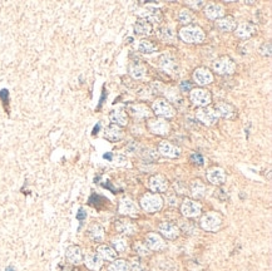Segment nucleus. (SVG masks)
<instances>
[{
  "label": "nucleus",
  "instance_id": "nucleus-1",
  "mask_svg": "<svg viewBox=\"0 0 272 271\" xmlns=\"http://www.w3.org/2000/svg\"><path fill=\"white\" fill-rule=\"evenodd\" d=\"M178 35H180L181 40L185 43H190V44H200L206 38L204 29L199 25H186V27L181 28Z\"/></svg>",
  "mask_w": 272,
  "mask_h": 271
},
{
  "label": "nucleus",
  "instance_id": "nucleus-2",
  "mask_svg": "<svg viewBox=\"0 0 272 271\" xmlns=\"http://www.w3.org/2000/svg\"><path fill=\"white\" fill-rule=\"evenodd\" d=\"M139 206L143 211L148 213H156L163 207V199L159 194L148 192L144 194L139 200Z\"/></svg>",
  "mask_w": 272,
  "mask_h": 271
},
{
  "label": "nucleus",
  "instance_id": "nucleus-3",
  "mask_svg": "<svg viewBox=\"0 0 272 271\" xmlns=\"http://www.w3.org/2000/svg\"><path fill=\"white\" fill-rule=\"evenodd\" d=\"M212 68H213V70L217 74L230 75L236 72V63L233 62V59L230 58V57L223 56L219 57L218 59H216V61L213 62Z\"/></svg>",
  "mask_w": 272,
  "mask_h": 271
},
{
  "label": "nucleus",
  "instance_id": "nucleus-4",
  "mask_svg": "<svg viewBox=\"0 0 272 271\" xmlns=\"http://www.w3.org/2000/svg\"><path fill=\"white\" fill-rule=\"evenodd\" d=\"M190 99L195 106L201 108V107H208V104L212 102V96L206 88L199 87L190 90Z\"/></svg>",
  "mask_w": 272,
  "mask_h": 271
},
{
  "label": "nucleus",
  "instance_id": "nucleus-5",
  "mask_svg": "<svg viewBox=\"0 0 272 271\" xmlns=\"http://www.w3.org/2000/svg\"><path fill=\"white\" fill-rule=\"evenodd\" d=\"M152 111L154 115L163 118H172L176 115V109L166 98H157L152 103Z\"/></svg>",
  "mask_w": 272,
  "mask_h": 271
},
{
  "label": "nucleus",
  "instance_id": "nucleus-6",
  "mask_svg": "<svg viewBox=\"0 0 272 271\" xmlns=\"http://www.w3.org/2000/svg\"><path fill=\"white\" fill-rule=\"evenodd\" d=\"M201 229L208 232H216L221 229L222 217L216 212H208L204 215L200 221Z\"/></svg>",
  "mask_w": 272,
  "mask_h": 271
},
{
  "label": "nucleus",
  "instance_id": "nucleus-7",
  "mask_svg": "<svg viewBox=\"0 0 272 271\" xmlns=\"http://www.w3.org/2000/svg\"><path fill=\"white\" fill-rule=\"evenodd\" d=\"M202 212V206L200 202L193 199H185L181 205V213L186 218L199 217Z\"/></svg>",
  "mask_w": 272,
  "mask_h": 271
},
{
  "label": "nucleus",
  "instance_id": "nucleus-8",
  "mask_svg": "<svg viewBox=\"0 0 272 271\" xmlns=\"http://www.w3.org/2000/svg\"><path fill=\"white\" fill-rule=\"evenodd\" d=\"M196 118L204 126H213L218 121V116L216 115L213 108L211 107H201L196 111Z\"/></svg>",
  "mask_w": 272,
  "mask_h": 271
},
{
  "label": "nucleus",
  "instance_id": "nucleus-9",
  "mask_svg": "<svg viewBox=\"0 0 272 271\" xmlns=\"http://www.w3.org/2000/svg\"><path fill=\"white\" fill-rule=\"evenodd\" d=\"M147 126L148 130L157 136H167L171 131L169 123L166 120H161V118H152V120L148 121Z\"/></svg>",
  "mask_w": 272,
  "mask_h": 271
},
{
  "label": "nucleus",
  "instance_id": "nucleus-10",
  "mask_svg": "<svg viewBox=\"0 0 272 271\" xmlns=\"http://www.w3.org/2000/svg\"><path fill=\"white\" fill-rule=\"evenodd\" d=\"M148 186L153 194H162L168 190L169 182L163 175H153L148 180Z\"/></svg>",
  "mask_w": 272,
  "mask_h": 271
},
{
  "label": "nucleus",
  "instance_id": "nucleus-11",
  "mask_svg": "<svg viewBox=\"0 0 272 271\" xmlns=\"http://www.w3.org/2000/svg\"><path fill=\"white\" fill-rule=\"evenodd\" d=\"M158 232L161 236L168 240H175L180 236V227L171 221H163L158 225Z\"/></svg>",
  "mask_w": 272,
  "mask_h": 271
},
{
  "label": "nucleus",
  "instance_id": "nucleus-12",
  "mask_svg": "<svg viewBox=\"0 0 272 271\" xmlns=\"http://www.w3.org/2000/svg\"><path fill=\"white\" fill-rule=\"evenodd\" d=\"M118 211L121 215L125 216H137L139 212V207L136 205V202L133 201L130 197H123V199L119 201V207Z\"/></svg>",
  "mask_w": 272,
  "mask_h": 271
},
{
  "label": "nucleus",
  "instance_id": "nucleus-13",
  "mask_svg": "<svg viewBox=\"0 0 272 271\" xmlns=\"http://www.w3.org/2000/svg\"><path fill=\"white\" fill-rule=\"evenodd\" d=\"M193 80L199 85H208L213 82V74L206 67H200L193 72Z\"/></svg>",
  "mask_w": 272,
  "mask_h": 271
},
{
  "label": "nucleus",
  "instance_id": "nucleus-14",
  "mask_svg": "<svg viewBox=\"0 0 272 271\" xmlns=\"http://www.w3.org/2000/svg\"><path fill=\"white\" fill-rule=\"evenodd\" d=\"M145 246H147L149 250L161 251L166 249V241H164L163 237L159 234H157V232H149V234L145 236Z\"/></svg>",
  "mask_w": 272,
  "mask_h": 271
},
{
  "label": "nucleus",
  "instance_id": "nucleus-15",
  "mask_svg": "<svg viewBox=\"0 0 272 271\" xmlns=\"http://www.w3.org/2000/svg\"><path fill=\"white\" fill-rule=\"evenodd\" d=\"M259 30L255 23L252 21H245V23H241L237 28H236V37L241 38V39H249L252 35H255Z\"/></svg>",
  "mask_w": 272,
  "mask_h": 271
},
{
  "label": "nucleus",
  "instance_id": "nucleus-16",
  "mask_svg": "<svg viewBox=\"0 0 272 271\" xmlns=\"http://www.w3.org/2000/svg\"><path fill=\"white\" fill-rule=\"evenodd\" d=\"M227 180V176L223 168L221 167H212L207 171V181L211 182L212 185H216V186H221L223 185Z\"/></svg>",
  "mask_w": 272,
  "mask_h": 271
},
{
  "label": "nucleus",
  "instance_id": "nucleus-17",
  "mask_svg": "<svg viewBox=\"0 0 272 271\" xmlns=\"http://www.w3.org/2000/svg\"><path fill=\"white\" fill-rule=\"evenodd\" d=\"M66 259L71 265H79V264H82L84 255H83V251L80 249V246H78V245H70L66 250Z\"/></svg>",
  "mask_w": 272,
  "mask_h": 271
},
{
  "label": "nucleus",
  "instance_id": "nucleus-18",
  "mask_svg": "<svg viewBox=\"0 0 272 271\" xmlns=\"http://www.w3.org/2000/svg\"><path fill=\"white\" fill-rule=\"evenodd\" d=\"M158 152L162 154V156L168 157V158H178L181 154V149L168 141L159 142Z\"/></svg>",
  "mask_w": 272,
  "mask_h": 271
},
{
  "label": "nucleus",
  "instance_id": "nucleus-19",
  "mask_svg": "<svg viewBox=\"0 0 272 271\" xmlns=\"http://www.w3.org/2000/svg\"><path fill=\"white\" fill-rule=\"evenodd\" d=\"M214 112H216V115L218 116V118H226V120H228V118L233 117L236 113V108L232 106L231 103H228V102H218V103L216 104V107H214Z\"/></svg>",
  "mask_w": 272,
  "mask_h": 271
},
{
  "label": "nucleus",
  "instance_id": "nucleus-20",
  "mask_svg": "<svg viewBox=\"0 0 272 271\" xmlns=\"http://www.w3.org/2000/svg\"><path fill=\"white\" fill-rule=\"evenodd\" d=\"M216 28L219 32H232L236 29V20L232 15H225L216 20Z\"/></svg>",
  "mask_w": 272,
  "mask_h": 271
},
{
  "label": "nucleus",
  "instance_id": "nucleus-21",
  "mask_svg": "<svg viewBox=\"0 0 272 271\" xmlns=\"http://www.w3.org/2000/svg\"><path fill=\"white\" fill-rule=\"evenodd\" d=\"M204 15L211 20H218L225 16V6L221 4H209L204 9Z\"/></svg>",
  "mask_w": 272,
  "mask_h": 271
},
{
  "label": "nucleus",
  "instance_id": "nucleus-22",
  "mask_svg": "<svg viewBox=\"0 0 272 271\" xmlns=\"http://www.w3.org/2000/svg\"><path fill=\"white\" fill-rule=\"evenodd\" d=\"M190 191H191V195H192L193 200L204 199V197L206 196L207 187L201 180L197 178V180H193L190 184Z\"/></svg>",
  "mask_w": 272,
  "mask_h": 271
},
{
  "label": "nucleus",
  "instance_id": "nucleus-23",
  "mask_svg": "<svg viewBox=\"0 0 272 271\" xmlns=\"http://www.w3.org/2000/svg\"><path fill=\"white\" fill-rule=\"evenodd\" d=\"M138 15L142 16V19L147 21H159L161 20V13L158 11V9H156V6L148 5L144 9H140L138 11Z\"/></svg>",
  "mask_w": 272,
  "mask_h": 271
},
{
  "label": "nucleus",
  "instance_id": "nucleus-24",
  "mask_svg": "<svg viewBox=\"0 0 272 271\" xmlns=\"http://www.w3.org/2000/svg\"><path fill=\"white\" fill-rule=\"evenodd\" d=\"M97 254L103 261H114L118 258V253L109 245H99L97 247Z\"/></svg>",
  "mask_w": 272,
  "mask_h": 271
},
{
  "label": "nucleus",
  "instance_id": "nucleus-25",
  "mask_svg": "<svg viewBox=\"0 0 272 271\" xmlns=\"http://www.w3.org/2000/svg\"><path fill=\"white\" fill-rule=\"evenodd\" d=\"M116 230L123 235H132L135 234L137 227L132 221L127 220V218H121V220H117Z\"/></svg>",
  "mask_w": 272,
  "mask_h": 271
},
{
  "label": "nucleus",
  "instance_id": "nucleus-26",
  "mask_svg": "<svg viewBox=\"0 0 272 271\" xmlns=\"http://www.w3.org/2000/svg\"><path fill=\"white\" fill-rule=\"evenodd\" d=\"M109 120L113 125L118 126V127H125L128 125V115L122 109H114L109 115Z\"/></svg>",
  "mask_w": 272,
  "mask_h": 271
},
{
  "label": "nucleus",
  "instance_id": "nucleus-27",
  "mask_svg": "<svg viewBox=\"0 0 272 271\" xmlns=\"http://www.w3.org/2000/svg\"><path fill=\"white\" fill-rule=\"evenodd\" d=\"M83 261H84L85 266H87L89 270L93 271L101 270V268L103 266V260L99 258L98 254H87L85 258L83 259Z\"/></svg>",
  "mask_w": 272,
  "mask_h": 271
},
{
  "label": "nucleus",
  "instance_id": "nucleus-28",
  "mask_svg": "<svg viewBox=\"0 0 272 271\" xmlns=\"http://www.w3.org/2000/svg\"><path fill=\"white\" fill-rule=\"evenodd\" d=\"M135 32L138 35H143V37H148L153 33V27L149 21L144 20V19H138L135 24Z\"/></svg>",
  "mask_w": 272,
  "mask_h": 271
},
{
  "label": "nucleus",
  "instance_id": "nucleus-29",
  "mask_svg": "<svg viewBox=\"0 0 272 271\" xmlns=\"http://www.w3.org/2000/svg\"><path fill=\"white\" fill-rule=\"evenodd\" d=\"M128 111L132 113L133 117L136 118H148L151 116V109L144 104H131L128 107Z\"/></svg>",
  "mask_w": 272,
  "mask_h": 271
},
{
  "label": "nucleus",
  "instance_id": "nucleus-30",
  "mask_svg": "<svg viewBox=\"0 0 272 271\" xmlns=\"http://www.w3.org/2000/svg\"><path fill=\"white\" fill-rule=\"evenodd\" d=\"M122 136H123V131H122L121 127H118V126L116 125H109L108 127H106V130H104V137H106L108 141L112 142H116L119 141V139L122 138Z\"/></svg>",
  "mask_w": 272,
  "mask_h": 271
},
{
  "label": "nucleus",
  "instance_id": "nucleus-31",
  "mask_svg": "<svg viewBox=\"0 0 272 271\" xmlns=\"http://www.w3.org/2000/svg\"><path fill=\"white\" fill-rule=\"evenodd\" d=\"M88 234H89V237L95 242H99L103 240L104 237V230L101 225H98V223H94L89 227L88 230Z\"/></svg>",
  "mask_w": 272,
  "mask_h": 271
},
{
  "label": "nucleus",
  "instance_id": "nucleus-32",
  "mask_svg": "<svg viewBox=\"0 0 272 271\" xmlns=\"http://www.w3.org/2000/svg\"><path fill=\"white\" fill-rule=\"evenodd\" d=\"M130 74L132 75L135 79H142V78H144L145 74H147V68H145L143 64L133 63L131 64L130 67Z\"/></svg>",
  "mask_w": 272,
  "mask_h": 271
},
{
  "label": "nucleus",
  "instance_id": "nucleus-33",
  "mask_svg": "<svg viewBox=\"0 0 272 271\" xmlns=\"http://www.w3.org/2000/svg\"><path fill=\"white\" fill-rule=\"evenodd\" d=\"M108 271H131V264L123 259H116L108 266Z\"/></svg>",
  "mask_w": 272,
  "mask_h": 271
},
{
  "label": "nucleus",
  "instance_id": "nucleus-34",
  "mask_svg": "<svg viewBox=\"0 0 272 271\" xmlns=\"http://www.w3.org/2000/svg\"><path fill=\"white\" fill-rule=\"evenodd\" d=\"M138 51L144 54H152L157 51V47L148 39H142L138 43Z\"/></svg>",
  "mask_w": 272,
  "mask_h": 271
},
{
  "label": "nucleus",
  "instance_id": "nucleus-35",
  "mask_svg": "<svg viewBox=\"0 0 272 271\" xmlns=\"http://www.w3.org/2000/svg\"><path fill=\"white\" fill-rule=\"evenodd\" d=\"M111 244L117 253H125V251L128 250V242L125 237H114V239H112Z\"/></svg>",
  "mask_w": 272,
  "mask_h": 271
},
{
  "label": "nucleus",
  "instance_id": "nucleus-36",
  "mask_svg": "<svg viewBox=\"0 0 272 271\" xmlns=\"http://www.w3.org/2000/svg\"><path fill=\"white\" fill-rule=\"evenodd\" d=\"M133 249H135V251L139 256H148L149 255V251H151L147 246H145V244H143V242L140 241L136 242V244L133 245Z\"/></svg>",
  "mask_w": 272,
  "mask_h": 271
},
{
  "label": "nucleus",
  "instance_id": "nucleus-37",
  "mask_svg": "<svg viewBox=\"0 0 272 271\" xmlns=\"http://www.w3.org/2000/svg\"><path fill=\"white\" fill-rule=\"evenodd\" d=\"M178 20L182 23V24H190L191 20H192V14L190 13V10H187V9H182V10H180V13H178Z\"/></svg>",
  "mask_w": 272,
  "mask_h": 271
},
{
  "label": "nucleus",
  "instance_id": "nucleus-38",
  "mask_svg": "<svg viewBox=\"0 0 272 271\" xmlns=\"http://www.w3.org/2000/svg\"><path fill=\"white\" fill-rule=\"evenodd\" d=\"M260 54L264 57H270L271 56V52H272V44L271 42H267V43H264V44L260 47L259 49Z\"/></svg>",
  "mask_w": 272,
  "mask_h": 271
},
{
  "label": "nucleus",
  "instance_id": "nucleus-39",
  "mask_svg": "<svg viewBox=\"0 0 272 271\" xmlns=\"http://www.w3.org/2000/svg\"><path fill=\"white\" fill-rule=\"evenodd\" d=\"M191 161H192V162H195V163H197V165H200V166L204 165V157H202L201 154H199V153H193L192 156H191Z\"/></svg>",
  "mask_w": 272,
  "mask_h": 271
},
{
  "label": "nucleus",
  "instance_id": "nucleus-40",
  "mask_svg": "<svg viewBox=\"0 0 272 271\" xmlns=\"http://www.w3.org/2000/svg\"><path fill=\"white\" fill-rule=\"evenodd\" d=\"M181 90L182 92H190L191 89H192V85H191L190 82H187V80H183V82H181Z\"/></svg>",
  "mask_w": 272,
  "mask_h": 271
},
{
  "label": "nucleus",
  "instance_id": "nucleus-41",
  "mask_svg": "<svg viewBox=\"0 0 272 271\" xmlns=\"http://www.w3.org/2000/svg\"><path fill=\"white\" fill-rule=\"evenodd\" d=\"M131 270H132V271H142V265H140L139 261L133 260V264L131 265Z\"/></svg>",
  "mask_w": 272,
  "mask_h": 271
},
{
  "label": "nucleus",
  "instance_id": "nucleus-42",
  "mask_svg": "<svg viewBox=\"0 0 272 271\" xmlns=\"http://www.w3.org/2000/svg\"><path fill=\"white\" fill-rule=\"evenodd\" d=\"M188 5H191L192 8H196V9H200L202 5L204 4V1H199V3H193V1H187Z\"/></svg>",
  "mask_w": 272,
  "mask_h": 271
},
{
  "label": "nucleus",
  "instance_id": "nucleus-43",
  "mask_svg": "<svg viewBox=\"0 0 272 271\" xmlns=\"http://www.w3.org/2000/svg\"><path fill=\"white\" fill-rule=\"evenodd\" d=\"M85 217H87V212H85V211L83 210V208H80L79 212H78V215H77V218H78V220L83 221Z\"/></svg>",
  "mask_w": 272,
  "mask_h": 271
},
{
  "label": "nucleus",
  "instance_id": "nucleus-44",
  "mask_svg": "<svg viewBox=\"0 0 272 271\" xmlns=\"http://www.w3.org/2000/svg\"><path fill=\"white\" fill-rule=\"evenodd\" d=\"M6 271H14V269H10V268H8V269H6Z\"/></svg>",
  "mask_w": 272,
  "mask_h": 271
}]
</instances>
